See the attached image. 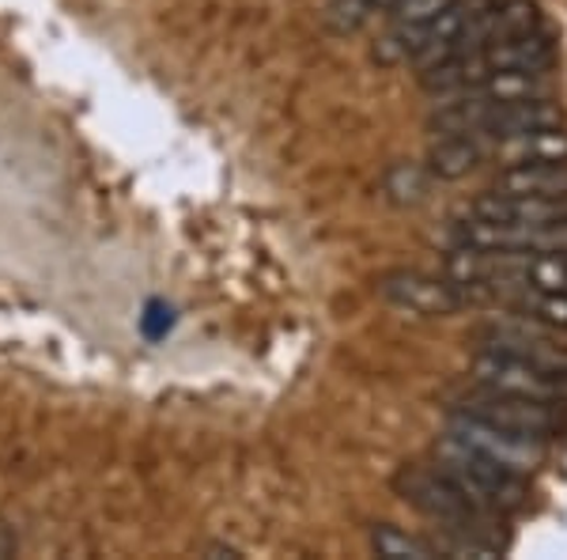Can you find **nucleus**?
<instances>
[{
    "instance_id": "obj_1",
    "label": "nucleus",
    "mask_w": 567,
    "mask_h": 560,
    "mask_svg": "<svg viewBox=\"0 0 567 560\" xmlns=\"http://www.w3.org/2000/svg\"><path fill=\"white\" fill-rule=\"evenodd\" d=\"M393 489L401 492V500L413 503L420 516H427L439 527H446L451 534L465 538V549H492L488 538V522L492 508L473 500L458 481H451L439 466H405L393 477Z\"/></svg>"
},
{
    "instance_id": "obj_2",
    "label": "nucleus",
    "mask_w": 567,
    "mask_h": 560,
    "mask_svg": "<svg viewBox=\"0 0 567 560\" xmlns=\"http://www.w3.org/2000/svg\"><path fill=\"white\" fill-rule=\"evenodd\" d=\"M435 466L451 477V481H458L473 500L492 511H515V508H523L526 496H529L526 474L511 470V466L499 462V458L462 444V439H454L451 431L439 436Z\"/></svg>"
},
{
    "instance_id": "obj_3",
    "label": "nucleus",
    "mask_w": 567,
    "mask_h": 560,
    "mask_svg": "<svg viewBox=\"0 0 567 560\" xmlns=\"http://www.w3.org/2000/svg\"><path fill=\"white\" fill-rule=\"evenodd\" d=\"M458 409L470 413V417L492 420V425L507 431H518V436L542 439V444H548L556 436V428H560V406H553V401L518 398V394L477 387V383H473L470 394L458 398Z\"/></svg>"
},
{
    "instance_id": "obj_4",
    "label": "nucleus",
    "mask_w": 567,
    "mask_h": 560,
    "mask_svg": "<svg viewBox=\"0 0 567 560\" xmlns=\"http://www.w3.org/2000/svg\"><path fill=\"white\" fill-rule=\"evenodd\" d=\"M473 383H477V387L503 390V394H518V398L567 406V375L545 371V367L518 360V356H507V353H492V348H481V353L473 356Z\"/></svg>"
},
{
    "instance_id": "obj_5",
    "label": "nucleus",
    "mask_w": 567,
    "mask_h": 560,
    "mask_svg": "<svg viewBox=\"0 0 567 560\" xmlns=\"http://www.w3.org/2000/svg\"><path fill=\"white\" fill-rule=\"evenodd\" d=\"M379 296L416 318H454L465 307V288L454 277L424 269H393L379 277Z\"/></svg>"
},
{
    "instance_id": "obj_6",
    "label": "nucleus",
    "mask_w": 567,
    "mask_h": 560,
    "mask_svg": "<svg viewBox=\"0 0 567 560\" xmlns=\"http://www.w3.org/2000/svg\"><path fill=\"white\" fill-rule=\"evenodd\" d=\"M446 431H451L454 439H462V444L477 447V451L499 458V462H507L511 470L518 474H534V466L545 458V444L542 439H529V436H518V431H507L499 425H492V420H481V417H470V413L454 409L451 417H446Z\"/></svg>"
},
{
    "instance_id": "obj_7",
    "label": "nucleus",
    "mask_w": 567,
    "mask_h": 560,
    "mask_svg": "<svg viewBox=\"0 0 567 560\" xmlns=\"http://www.w3.org/2000/svg\"><path fill=\"white\" fill-rule=\"evenodd\" d=\"M481 348H492V353H507L518 356V360H529L545 371L567 375V345L553 342L545 329H534L529 318H518V323H499L488 326L481 334Z\"/></svg>"
},
{
    "instance_id": "obj_8",
    "label": "nucleus",
    "mask_w": 567,
    "mask_h": 560,
    "mask_svg": "<svg viewBox=\"0 0 567 560\" xmlns=\"http://www.w3.org/2000/svg\"><path fill=\"white\" fill-rule=\"evenodd\" d=\"M484 58H488L492 77L496 72H548L556 61V42L548 39L545 27L523 34H507L484 45Z\"/></svg>"
},
{
    "instance_id": "obj_9",
    "label": "nucleus",
    "mask_w": 567,
    "mask_h": 560,
    "mask_svg": "<svg viewBox=\"0 0 567 560\" xmlns=\"http://www.w3.org/2000/svg\"><path fill=\"white\" fill-rule=\"evenodd\" d=\"M492 155L499 167H518V163H567V130L564 125H545L518 136L492 141Z\"/></svg>"
},
{
    "instance_id": "obj_10",
    "label": "nucleus",
    "mask_w": 567,
    "mask_h": 560,
    "mask_svg": "<svg viewBox=\"0 0 567 560\" xmlns=\"http://www.w3.org/2000/svg\"><path fill=\"white\" fill-rule=\"evenodd\" d=\"M492 152V144L477 133H443L427 152V171L439 182H458L465 174H473L484 163V155Z\"/></svg>"
},
{
    "instance_id": "obj_11",
    "label": "nucleus",
    "mask_w": 567,
    "mask_h": 560,
    "mask_svg": "<svg viewBox=\"0 0 567 560\" xmlns=\"http://www.w3.org/2000/svg\"><path fill=\"white\" fill-rule=\"evenodd\" d=\"M492 190L567 201V163H518V167H499V179Z\"/></svg>"
},
{
    "instance_id": "obj_12",
    "label": "nucleus",
    "mask_w": 567,
    "mask_h": 560,
    "mask_svg": "<svg viewBox=\"0 0 567 560\" xmlns=\"http://www.w3.org/2000/svg\"><path fill=\"white\" fill-rule=\"evenodd\" d=\"M432 182L435 174L427 171V163H393L382 174V194L401 208H416L432 194Z\"/></svg>"
},
{
    "instance_id": "obj_13",
    "label": "nucleus",
    "mask_w": 567,
    "mask_h": 560,
    "mask_svg": "<svg viewBox=\"0 0 567 560\" xmlns=\"http://www.w3.org/2000/svg\"><path fill=\"white\" fill-rule=\"evenodd\" d=\"M371 546H374V553L386 557V560H432V557H439V549L432 546V541L413 538L398 527H379L371 534Z\"/></svg>"
},
{
    "instance_id": "obj_14",
    "label": "nucleus",
    "mask_w": 567,
    "mask_h": 560,
    "mask_svg": "<svg viewBox=\"0 0 567 560\" xmlns=\"http://www.w3.org/2000/svg\"><path fill=\"white\" fill-rule=\"evenodd\" d=\"M374 4H379V0H329L322 20L333 34H355L363 23H368Z\"/></svg>"
},
{
    "instance_id": "obj_15",
    "label": "nucleus",
    "mask_w": 567,
    "mask_h": 560,
    "mask_svg": "<svg viewBox=\"0 0 567 560\" xmlns=\"http://www.w3.org/2000/svg\"><path fill=\"white\" fill-rule=\"evenodd\" d=\"M458 0H393L390 4V23H401V27H416V23H427L435 16H443L446 8H454Z\"/></svg>"
},
{
    "instance_id": "obj_16",
    "label": "nucleus",
    "mask_w": 567,
    "mask_h": 560,
    "mask_svg": "<svg viewBox=\"0 0 567 560\" xmlns=\"http://www.w3.org/2000/svg\"><path fill=\"white\" fill-rule=\"evenodd\" d=\"M171 326H175V310H171L163 299H152L148 307H144V315H141L144 337H148V342H159V337L171 334Z\"/></svg>"
}]
</instances>
